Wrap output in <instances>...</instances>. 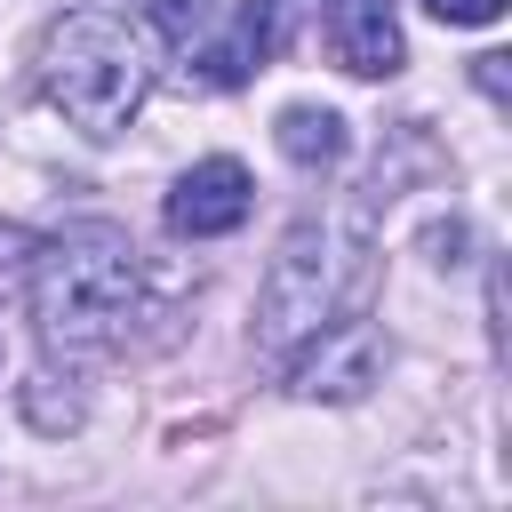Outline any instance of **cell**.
Segmentation results:
<instances>
[{
    "instance_id": "cell-1",
    "label": "cell",
    "mask_w": 512,
    "mask_h": 512,
    "mask_svg": "<svg viewBox=\"0 0 512 512\" xmlns=\"http://www.w3.org/2000/svg\"><path fill=\"white\" fill-rule=\"evenodd\" d=\"M32 320L48 352H104L136 312V248L112 224H64L32 256Z\"/></svg>"
},
{
    "instance_id": "cell-2",
    "label": "cell",
    "mask_w": 512,
    "mask_h": 512,
    "mask_svg": "<svg viewBox=\"0 0 512 512\" xmlns=\"http://www.w3.org/2000/svg\"><path fill=\"white\" fill-rule=\"evenodd\" d=\"M144 88H152V64H144V40L120 24V16H64L48 24L40 40V96L80 128V136H120L136 112H144Z\"/></svg>"
},
{
    "instance_id": "cell-3",
    "label": "cell",
    "mask_w": 512,
    "mask_h": 512,
    "mask_svg": "<svg viewBox=\"0 0 512 512\" xmlns=\"http://www.w3.org/2000/svg\"><path fill=\"white\" fill-rule=\"evenodd\" d=\"M360 288H368V256H360V240H344L328 216H304V224L280 240L272 272H264V296H256V344L280 360V352H288L296 336H312L320 320L352 312Z\"/></svg>"
},
{
    "instance_id": "cell-4",
    "label": "cell",
    "mask_w": 512,
    "mask_h": 512,
    "mask_svg": "<svg viewBox=\"0 0 512 512\" xmlns=\"http://www.w3.org/2000/svg\"><path fill=\"white\" fill-rule=\"evenodd\" d=\"M280 360H288V392H296V400H360V392L384 376V336H376V320L352 304V312L320 320L312 336H296Z\"/></svg>"
},
{
    "instance_id": "cell-5",
    "label": "cell",
    "mask_w": 512,
    "mask_h": 512,
    "mask_svg": "<svg viewBox=\"0 0 512 512\" xmlns=\"http://www.w3.org/2000/svg\"><path fill=\"white\" fill-rule=\"evenodd\" d=\"M320 32H328V56L352 80H392L408 64V40H400L392 0H320Z\"/></svg>"
},
{
    "instance_id": "cell-6",
    "label": "cell",
    "mask_w": 512,
    "mask_h": 512,
    "mask_svg": "<svg viewBox=\"0 0 512 512\" xmlns=\"http://www.w3.org/2000/svg\"><path fill=\"white\" fill-rule=\"evenodd\" d=\"M248 200H256V184H248V168L240 160H192L184 176H176V192H168V232H184V240H216V232H232L240 216H248Z\"/></svg>"
},
{
    "instance_id": "cell-7",
    "label": "cell",
    "mask_w": 512,
    "mask_h": 512,
    "mask_svg": "<svg viewBox=\"0 0 512 512\" xmlns=\"http://www.w3.org/2000/svg\"><path fill=\"white\" fill-rule=\"evenodd\" d=\"M272 136H280V152L296 160V168H336L344 160V120L328 112V104H288L280 120H272Z\"/></svg>"
},
{
    "instance_id": "cell-8",
    "label": "cell",
    "mask_w": 512,
    "mask_h": 512,
    "mask_svg": "<svg viewBox=\"0 0 512 512\" xmlns=\"http://www.w3.org/2000/svg\"><path fill=\"white\" fill-rule=\"evenodd\" d=\"M32 256H40V240L24 224H0V296H24L32 288Z\"/></svg>"
},
{
    "instance_id": "cell-9",
    "label": "cell",
    "mask_w": 512,
    "mask_h": 512,
    "mask_svg": "<svg viewBox=\"0 0 512 512\" xmlns=\"http://www.w3.org/2000/svg\"><path fill=\"white\" fill-rule=\"evenodd\" d=\"M24 416H32L40 432H72V424H80V392H64V400H56V392H48V376H32V392H24Z\"/></svg>"
},
{
    "instance_id": "cell-10",
    "label": "cell",
    "mask_w": 512,
    "mask_h": 512,
    "mask_svg": "<svg viewBox=\"0 0 512 512\" xmlns=\"http://www.w3.org/2000/svg\"><path fill=\"white\" fill-rule=\"evenodd\" d=\"M512 0H424V16L432 24H496Z\"/></svg>"
},
{
    "instance_id": "cell-11",
    "label": "cell",
    "mask_w": 512,
    "mask_h": 512,
    "mask_svg": "<svg viewBox=\"0 0 512 512\" xmlns=\"http://www.w3.org/2000/svg\"><path fill=\"white\" fill-rule=\"evenodd\" d=\"M152 8H160V24H168L176 40H184V32H200V16H208V0H152Z\"/></svg>"
},
{
    "instance_id": "cell-12",
    "label": "cell",
    "mask_w": 512,
    "mask_h": 512,
    "mask_svg": "<svg viewBox=\"0 0 512 512\" xmlns=\"http://www.w3.org/2000/svg\"><path fill=\"white\" fill-rule=\"evenodd\" d=\"M472 80H480L488 96H504V56H472Z\"/></svg>"
}]
</instances>
